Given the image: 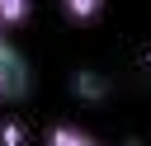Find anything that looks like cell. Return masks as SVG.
<instances>
[{"label": "cell", "instance_id": "1", "mask_svg": "<svg viewBox=\"0 0 151 146\" xmlns=\"http://www.w3.org/2000/svg\"><path fill=\"white\" fill-rule=\"evenodd\" d=\"M42 146H99V141L85 127H76V122H52L47 137H42Z\"/></svg>", "mask_w": 151, "mask_h": 146}, {"label": "cell", "instance_id": "2", "mask_svg": "<svg viewBox=\"0 0 151 146\" xmlns=\"http://www.w3.org/2000/svg\"><path fill=\"white\" fill-rule=\"evenodd\" d=\"M28 14H33V0H0V28L28 24Z\"/></svg>", "mask_w": 151, "mask_h": 146}, {"label": "cell", "instance_id": "3", "mask_svg": "<svg viewBox=\"0 0 151 146\" xmlns=\"http://www.w3.org/2000/svg\"><path fill=\"white\" fill-rule=\"evenodd\" d=\"M61 9H66V19H76V24H90V19L104 9V0H61Z\"/></svg>", "mask_w": 151, "mask_h": 146}, {"label": "cell", "instance_id": "4", "mask_svg": "<svg viewBox=\"0 0 151 146\" xmlns=\"http://www.w3.org/2000/svg\"><path fill=\"white\" fill-rule=\"evenodd\" d=\"M0 146H28V127L19 118H0Z\"/></svg>", "mask_w": 151, "mask_h": 146}, {"label": "cell", "instance_id": "5", "mask_svg": "<svg viewBox=\"0 0 151 146\" xmlns=\"http://www.w3.org/2000/svg\"><path fill=\"white\" fill-rule=\"evenodd\" d=\"M0 99H5V80H0Z\"/></svg>", "mask_w": 151, "mask_h": 146}, {"label": "cell", "instance_id": "6", "mask_svg": "<svg viewBox=\"0 0 151 146\" xmlns=\"http://www.w3.org/2000/svg\"><path fill=\"white\" fill-rule=\"evenodd\" d=\"M0 42H5V28H0Z\"/></svg>", "mask_w": 151, "mask_h": 146}]
</instances>
